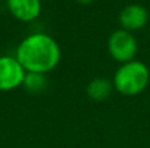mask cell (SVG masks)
<instances>
[{
	"label": "cell",
	"mask_w": 150,
	"mask_h": 148,
	"mask_svg": "<svg viewBox=\"0 0 150 148\" xmlns=\"http://www.w3.org/2000/svg\"><path fill=\"white\" fill-rule=\"evenodd\" d=\"M15 57L26 72L49 73L61 62V47L50 34L36 31L20 41Z\"/></svg>",
	"instance_id": "cell-1"
},
{
	"label": "cell",
	"mask_w": 150,
	"mask_h": 148,
	"mask_svg": "<svg viewBox=\"0 0 150 148\" xmlns=\"http://www.w3.org/2000/svg\"><path fill=\"white\" fill-rule=\"evenodd\" d=\"M150 83V70L141 60L122 63L116 70L112 79L115 91L121 96L136 97L141 94Z\"/></svg>",
	"instance_id": "cell-2"
},
{
	"label": "cell",
	"mask_w": 150,
	"mask_h": 148,
	"mask_svg": "<svg viewBox=\"0 0 150 148\" xmlns=\"http://www.w3.org/2000/svg\"><path fill=\"white\" fill-rule=\"evenodd\" d=\"M107 49L112 59L122 64L134 60L138 52V42L133 33L124 29H117L112 31L111 36L108 37Z\"/></svg>",
	"instance_id": "cell-3"
},
{
	"label": "cell",
	"mask_w": 150,
	"mask_h": 148,
	"mask_svg": "<svg viewBox=\"0 0 150 148\" xmlns=\"http://www.w3.org/2000/svg\"><path fill=\"white\" fill-rule=\"evenodd\" d=\"M26 71L15 55H0V92H9L23 85Z\"/></svg>",
	"instance_id": "cell-4"
},
{
	"label": "cell",
	"mask_w": 150,
	"mask_h": 148,
	"mask_svg": "<svg viewBox=\"0 0 150 148\" xmlns=\"http://www.w3.org/2000/svg\"><path fill=\"white\" fill-rule=\"evenodd\" d=\"M149 21V12L144 5L132 3L128 4L120 10L119 22L121 29L128 30L130 33L141 30Z\"/></svg>",
	"instance_id": "cell-5"
},
{
	"label": "cell",
	"mask_w": 150,
	"mask_h": 148,
	"mask_svg": "<svg viewBox=\"0 0 150 148\" xmlns=\"http://www.w3.org/2000/svg\"><path fill=\"white\" fill-rule=\"evenodd\" d=\"M7 9L17 21L32 22L42 12L41 0H5Z\"/></svg>",
	"instance_id": "cell-6"
},
{
	"label": "cell",
	"mask_w": 150,
	"mask_h": 148,
	"mask_svg": "<svg viewBox=\"0 0 150 148\" xmlns=\"http://www.w3.org/2000/svg\"><path fill=\"white\" fill-rule=\"evenodd\" d=\"M113 89L112 80L107 77H95L87 84L86 93L93 101H104L112 94Z\"/></svg>",
	"instance_id": "cell-7"
},
{
	"label": "cell",
	"mask_w": 150,
	"mask_h": 148,
	"mask_svg": "<svg viewBox=\"0 0 150 148\" xmlns=\"http://www.w3.org/2000/svg\"><path fill=\"white\" fill-rule=\"evenodd\" d=\"M23 87L32 94H38L44 92L47 87V77L44 73L26 72L23 81Z\"/></svg>",
	"instance_id": "cell-8"
},
{
	"label": "cell",
	"mask_w": 150,
	"mask_h": 148,
	"mask_svg": "<svg viewBox=\"0 0 150 148\" xmlns=\"http://www.w3.org/2000/svg\"><path fill=\"white\" fill-rule=\"evenodd\" d=\"M75 1L79 3V4H83V5H88V4H91L93 0H75Z\"/></svg>",
	"instance_id": "cell-9"
},
{
	"label": "cell",
	"mask_w": 150,
	"mask_h": 148,
	"mask_svg": "<svg viewBox=\"0 0 150 148\" xmlns=\"http://www.w3.org/2000/svg\"><path fill=\"white\" fill-rule=\"evenodd\" d=\"M0 1H3V0H0Z\"/></svg>",
	"instance_id": "cell-10"
}]
</instances>
